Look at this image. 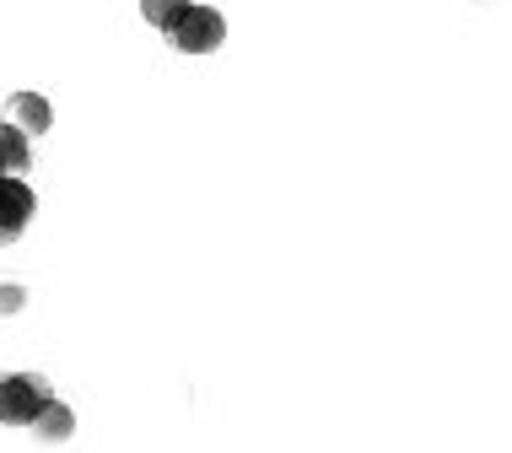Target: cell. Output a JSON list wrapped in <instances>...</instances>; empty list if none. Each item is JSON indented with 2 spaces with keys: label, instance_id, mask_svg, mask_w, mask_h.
<instances>
[{
  "label": "cell",
  "instance_id": "6da1fadb",
  "mask_svg": "<svg viewBox=\"0 0 512 453\" xmlns=\"http://www.w3.org/2000/svg\"><path fill=\"white\" fill-rule=\"evenodd\" d=\"M221 38H227V17L216 6H195V0L168 27V44L178 54H211V49H221Z\"/></svg>",
  "mask_w": 512,
  "mask_h": 453
},
{
  "label": "cell",
  "instance_id": "7a4b0ae2",
  "mask_svg": "<svg viewBox=\"0 0 512 453\" xmlns=\"http://www.w3.org/2000/svg\"><path fill=\"white\" fill-rule=\"evenodd\" d=\"M44 400H49V378H38V373L0 378V421H6V427H27Z\"/></svg>",
  "mask_w": 512,
  "mask_h": 453
},
{
  "label": "cell",
  "instance_id": "3957f363",
  "mask_svg": "<svg viewBox=\"0 0 512 453\" xmlns=\"http://www.w3.org/2000/svg\"><path fill=\"white\" fill-rule=\"evenodd\" d=\"M33 211H38L33 189H27L22 178H6V173H0V249L22 238L27 222H33Z\"/></svg>",
  "mask_w": 512,
  "mask_h": 453
},
{
  "label": "cell",
  "instance_id": "277c9868",
  "mask_svg": "<svg viewBox=\"0 0 512 453\" xmlns=\"http://www.w3.org/2000/svg\"><path fill=\"white\" fill-rule=\"evenodd\" d=\"M6 125H17L27 141L33 135H49V125H54V108H49V98H38V92H17V98H6Z\"/></svg>",
  "mask_w": 512,
  "mask_h": 453
},
{
  "label": "cell",
  "instance_id": "5b68a950",
  "mask_svg": "<svg viewBox=\"0 0 512 453\" xmlns=\"http://www.w3.org/2000/svg\"><path fill=\"white\" fill-rule=\"evenodd\" d=\"M27 168H33V146H27V135L17 125H0V173L22 178Z\"/></svg>",
  "mask_w": 512,
  "mask_h": 453
},
{
  "label": "cell",
  "instance_id": "8992f818",
  "mask_svg": "<svg viewBox=\"0 0 512 453\" xmlns=\"http://www.w3.org/2000/svg\"><path fill=\"white\" fill-rule=\"evenodd\" d=\"M27 427H33L38 437H54V443H65V437L76 432V416H71V405H60V400L49 394V400L38 405V416L27 421Z\"/></svg>",
  "mask_w": 512,
  "mask_h": 453
},
{
  "label": "cell",
  "instance_id": "52a82bcc",
  "mask_svg": "<svg viewBox=\"0 0 512 453\" xmlns=\"http://www.w3.org/2000/svg\"><path fill=\"white\" fill-rule=\"evenodd\" d=\"M184 6H189V0H141V17H146L151 27H162V33H168L173 17H178Z\"/></svg>",
  "mask_w": 512,
  "mask_h": 453
},
{
  "label": "cell",
  "instance_id": "ba28073f",
  "mask_svg": "<svg viewBox=\"0 0 512 453\" xmlns=\"http://www.w3.org/2000/svg\"><path fill=\"white\" fill-rule=\"evenodd\" d=\"M22 308V286H0V313H17Z\"/></svg>",
  "mask_w": 512,
  "mask_h": 453
},
{
  "label": "cell",
  "instance_id": "9c48e42d",
  "mask_svg": "<svg viewBox=\"0 0 512 453\" xmlns=\"http://www.w3.org/2000/svg\"><path fill=\"white\" fill-rule=\"evenodd\" d=\"M0 125H6V114H0Z\"/></svg>",
  "mask_w": 512,
  "mask_h": 453
}]
</instances>
